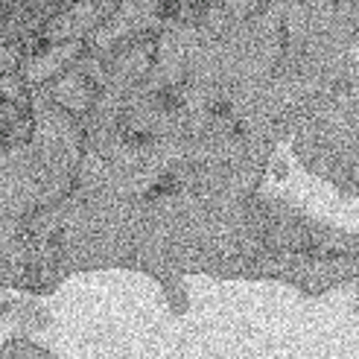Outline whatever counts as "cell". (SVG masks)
Masks as SVG:
<instances>
[{"label": "cell", "instance_id": "6da1fadb", "mask_svg": "<svg viewBox=\"0 0 359 359\" xmlns=\"http://www.w3.org/2000/svg\"><path fill=\"white\" fill-rule=\"evenodd\" d=\"M0 356H50V351H44L39 342H32L29 336H9L0 345Z\"/></svg>", "mask_w": 359, "mask_h": 359}]
</instances>
